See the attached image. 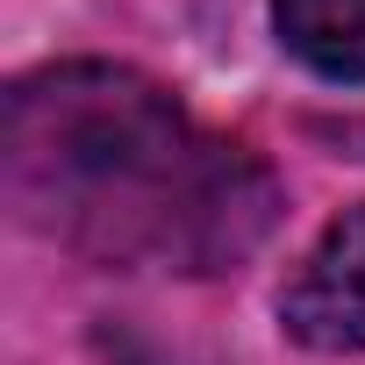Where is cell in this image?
<instances>
[{"label":"cell","instance_id":"7a4b0ae2","mask_svg":"<svg viewBox=\"0 0 365 365\" xmlns=\"http://www.w3.org/2000/svg\"><path fill=\"white\" fill-rule=\"evenodd\" d=\"M279 322L308 351H365V201L315 237L279 294Z\"/></svg>","mask_w":365,"mask_h":365},{"label":"cell","instance_id":"3957f363","mask_svg":"<svg viewBox=\"0 0 365 365\" xmlns=\"http://www.w3.org/2000/svg\"><path fill=\"white\" fill-rule=\"evenodd\" d=\"M272 22L308 72L344 86L365 79V0H272Z\"/></svg>","mask_w":365,"mask_h":365},{"label":"cell","instance_id":"6da1fadb","mask_svg":"<svg viewBox=\"0 0 365 365\" xmlns=\"http://www.w3.org/2000/svg\"><path fill=\"white\" fill-rule=\"evenodd\" d=\"M0 165L43 237L165 272H222L279 215L272 172L201 136L165 86L129 65H58L8 93Z\"/></svg>","mask_w":365,"mask_h":365}]
</instances>
